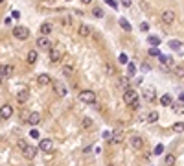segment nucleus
<instances>
[{
    "mask_svg": "<svg viewBox=\"0 0 184 166\" xmlns=\"http://www.w3.org/2000/svg\"><path fill=\"white\" fill-rule=\"evenodd\" d=\"M28 98H30V92H28V90H21V92L17 94V102H19V104H26Z\"/></svg>",
    "mask_w": 184,
    "mask_h": 166,
    "instance_id": "16",
    "label": "nucleus"
},
{
    "mask_svg": "<svg viewBox=\"0 0 184 166\" xmlns=\"http://www.w3.org/2000/svg\"><path fill=\"white\" fill-rule=\"evenodd\" d=\"M162 153H164V146L157 144V148H155V155H162Z\"/></svg>",
    "mask_w": 184,
    "mask_h": 166,
    "instance_id": "37",
    "label": "nucleus"
},
{
    "mask_svg": "<svg viewBox=\"0 0 184 166\" xmlns=\"http://www.w3.org/2000/svg\"><path fill=\"white\" fill-rule=\"evenodd\" d=\"M66 2H70V0H66Z\"/></svg>",
    "mask_w": 184,
    "mask_h": 166,
    "instance_id": "50",
    "label": "nucleus"
},
{
    "mask_svg": "<svg viewBox=\"0 0 184 166\" xmlns=\"http://www.w3.org/2000/svg\"><path fill=\"white\" fill-rule=\"evenodd\" d=\"M79 100L87 105L96 104V92H94V90H83L81 94H79Z\"/></svg>",
    "mask_w": 184,
    "mask_h": 166,
    "instance_id": "1",
    "label": "nucleus"
},
{
    "mask_svg": "<svg viewBox=\"0 0 184 166\" xmlns=\"http://www.w3.org/2000/svg\"><path fill=\"white\" fill-rule=\"evenodd\" d=\"M39 122H41V115H39V113H30V116H28V124L37 125Z\"/></svg>",
    "mask_w": 184,
    "mask_h": 166,
    "instance_id": "13",
    "label": "nucleus"
},
{
    "mask_svg": "<svg viewBox=\"0 0 184 166\" xmlns=\"http://www.w3.org/2000/svg\"><path fill=\"white\" fill-rule=\"evenodd\" d=\"M157 120H158V113H157V111H151V113L147 115V122L153 124V122H157Z\"/></svg>",
    "mask_w": 184,
    "mask_h": 166,
    "instance_id": "23",
    "label": "nucleus"
},
{
    "mask_svg": "<svg viewBox=\"0 0 184 166\" xmlns=\"http://www.w3.org/2000/svg\"><path fill=\"white\" fill-rule=\"evenodd\" d=\"M92 15H94V17H98V19H101V17H103V9H101V7H94V9H92Z\"/></svg>",
    "mask_w": 184,
    "mask_h": 166,
    "instance_id": "31",
    "label": "nucleus"
},
{
    "mask_svg": "<svg viewBox=\"0 0 184 166\" xmlns=\"http://www.w3.org/2000/svg\"><path fill=\"white\" fill-rule=\"evenodd\" d=\"M0 2H4V0H0Z\"/></svg>",
    "mask_w": 184,
    "mask_h": 166,
    "instance_id": "51",
    "label": "nucleus"
},
{
    "mask_svg": "<svg viewBox=\"0 0 184 166\" xmlns=\"http://www.w3.org/2000/svg\"><path fill=\"white\" fill-rule=\"evenodd\" d=\"M11 17H13V19H19V17H21V13H19V11H13V13H11Z\"/></svg>",
    "mask_w": 184,
    "mask_h": 166,
    "instance_id": "46",
    "label": "nucleus"
},
{
    "mask_svg": "<svg viewBox=\"0 0 184 166\" xmlns=\"http://www.w3.org/2000/svg\"><path fill=\"white\" fill-rule=\"evenodd\" d=\"M37 48H39V50H50V48H52L50 39H48L46 35H41V37L37 39Z\"/></svg>",
    "mask_w": 184,
    "mask_h": 166,
    "instance_id": "6",
    "label": "nucleus"
},
{
    "mask_svg": "<svg viewBox=\"0 0 184 166\" xmlns=\"http://www.w3.org/2000/svg\"><path fill=\"white\" fill-rule=\"evenodd\" d=\"M50 32H52V26H50V24H42L41 26V33L42 35H48Z\"/></svg>",
    "mask_w": 184,
    "mask_h": 166,
    "instance_id": "27",
    "label": "nucleus"
},
{
    "mask_svg": "<svg viewBox=\"0 0 184 166\" xmlns=\"http://www.w3.org/2000/svg\"><path fill=\"white\" fill-rule=\"evenodd\" d=\"M83 4H85V6H87V4H90V2H92V0H81Z\"/></svg>",
    "mask_w": 184,
    "mask_h": 166,
    "instance_id": "49",
    "label": "nucleus"
},
{
    "mask_svg": "<svg viewBox=\"0 0 184 166\" xmlns=\"http://www.w3.org/2000/svg\"><path fill=\"white\" fill-rule=\"evenodd\" d=\"M142 70H144V72H149V70H151V66H149V65H144Z\"/></svg>",
    "mask_w": 184,
    "mask_h": 166,
    "instance_id": "47",
    "label": "nucleus"
},
{
    "mask_svg": "<svg viewBox=\"0 0 184 166\" xmlns=\"http://www.w3.org/2000/svg\"><path fill=\"white\" fill-rule=\"evenodd\" d=\"M39 148H41L42 151H52L54 149V142L50 139H42L41 142H39Z\"/></svg>",
    "mask_w": 184,
    "mask_h": 166,
    "instance_id": "10",
    "label": "nucleus"
},
{
    "mask_svg": "<svg viewBox=\"0 0 184 166\" xmlns=\"http://www.w3.org/2000/svg\"><path fill=\"white\" fill-rule=\"evenodd\" d=\"M78 33H79L81 37H88V35H90V28H88L87 24H81L79 30H78Z\"/></svg>",
    "mask_w": 184,
    "mask_h": 166,
    "instance_id": "17",
    "label": "nucleus"
},
{
    "mask_svg": "<svg viewBox=\"0 0 184 166\" xmlns=\"http://www.w3.org/2000/svg\"><path fill=\"white\" fill-rule=\"evenodd\" d=\"M175 74L179 78H184V66H175Z\"/></svg>",
    "mask_w": 184,
    "mask_h": 166,
    "instance_id": "36",
    "label": "nucleus"
},
{
    "mask_svg": "<svg viewBox=\"0 0 184 166\" xmlns=\"http://www.w3.org/2000/svg\"><path fill=\"white\" fill-rule=\"evenodd\" d=\"M138 100V92L134 90V89H125V92H123V102L127 105H131L133 102H136Z\"/></svg>",
    "mask_w": 184,
    "mask_h": 166,
    "instance_id": "2",
    "label": "nucleus"
},
{
    "mask_svg": "<svg viewBox=\"0 0 184 166\" xmlns=\"http://www.w3.org/2000/svg\"><path fill=\"white\" fill-rule=\"evenodd\" d=\"M142 146H144V139H142V137L134 135V137L131 139V148H134V149H140Z\"/></svg>",
    "mask_w": 184,
    "mask_h": 166,
    "instance_id": "12",
    "label": "nucleus"
},
{
    "mask_svg": "<svg viewBox=\"0 0 184 166\" xmlns=\"http://www.w3.org/2000/svg\"><path fill=\"white\" fill-rule=\"evenodd\" d=\"M140 30H142V32H147V30H149V24H147V22H142V24H140Z\"/></svg>",
    "mask_w": 184,
    "mask_h": 166,
    "instance_id": "40",
    "label": "nucleus"
},
{
    "mask_svg": "<svg viewBox=\"0 0 184 166\" xmlns=\"http://www.w3.org/2000/svg\"><path fill=\"white\" fill-rule=\"evenodd\" d=\"M0 120H2V118H0Z\"/></svg>",
    "mask_w": 184,
    "mask_h": 166,
    "instance_id": "52",
    "label": "nucleus"
},
{
    "mask_svg": "<svg viewBox=\"0 0 184 166\" xmlns=\"http://www.w3.org/2000/svg\"><path fill=\"white\" fill-rule=\"evenodd\" d=\"M35 61H37V52H35V50H31V52L28 54V63H30V65H33Z\"/></svg>",
    "mask_w": 184,
    "mask_h": 166,
    "instance_id": "25",
    "label": "nucleus"
},
{
    "mask_svg": "<svg viewBox=\"0 0 184 166\" xmlns=\"http://www.w3.org/2000/svg\"><path fill=\"white\" fill-rule=\"evenodd\" d=\"M179 100H181V102H184V92H181V96H179Z\"/></svg>",
    "mask_w": 184,
    "mask_h": 166,
    "instance_id": "48",
    "label": "nucleus"
},
{
    "mask_svg": "<svg viewBox=\"0 0 184 166\" xmlns=\"http://www.w3.org/2000/svg\"><path fill=\"white\" fill-rule=\"evenodd\" d=\"M26 146H28V142H26V140H19V148H21V149H24Z\"/></svg>",
    "mask_w": 184,
    "mask_h": 166,
    "instance_id": "43",
    "label": "nucleus"
},
{
    "mask_svg": "<svg viewBox=\"0 0 184 166\" xmlns=\"http://www.w3.org/2000/svg\"><path fill=\"white\" fill-rule=\"evenodd\" d=\"M120 63H127V56H125V54L120 56Z\"/></svg>",
    "mask_w": 184,
    "mask_h": 166,
    "instance_id": "45",
    "label": "nucleus"
},
{
    "mask_svg": "<svg viewBox=\"0 0 184 166\" xmlns=\"http://www.w3.org/2000/svg\"><path fill=\"white\" fill-rule=\"evenodd\" d=\"M35 153H37V149H35L33 146H30V144L22 149V155H24L26 159H33V157H35Z\"/></svg>",
    "mask_w": 184,
    "mask_h": 166,
    "instance_id": "11",
    "label": "nucleus"
},
{
    "mask_svg": "<svg viewBox=\"0 0 184 166\" xmlns=\"http://www.w3.org/2000/svg\"><path fill=\"white\" fill-rule=\"evenodd\" d=\"M158 59H160V63H164V68H169V66L173 65V59H171V57H167V56H160Z\"/></svg>",
    "mask_w": 184,
    "mask_h": 166,
    "instance_id": "20",
    "label": "nucleus"
},
{
    "mask_svg": "<svg viewBox=\"0 0 184 166\" xmlns=\"http://www.w3.org/2000/svg\"><path fill=\"white\" fill-rule=\"evenodd\" d=\"M118 87H120V89H129V78H125V76L120 78V80H118Z\"/></svg>",
    "mask_w": 184,
    "mask_h": 166,
    "instance_id": "22",
    "label": "nucleus"
},
{
    "mask_svg": "<svg viewBox=\"0 0 184 166\" xmlns=\"http://www.w3.org/2000/svg\"><path fill=\"white\" fill-rule=\"evenodd\" d=\"M166 164H167V166L175 164V155H167V157H166Z\"/></svg>",
    "mask_w": 184,
    "mask_h": 166,
    "instance_id": "33",
    "label": "nucleus"
},
{
    "mask_svg": "<svg viewBox=\"0 0 184 166\" xmlns=\"http://www.w3.org/2000/svg\"><path fill=\"white\" fill-rule=\"evenodd\" d=\"M90 125H92V120H90V118H85V120H83V127H90Z\"/></svg>",
    "mask_w": 184,
    "mask_h": 166,
    "instance_id": "38",
    "label": "nucleus"
},
{
    "mask_svg": "<svg viewBox=\"0 0 184 166\" xmlns=\"http://www.w3.org/2000/svg\"><path fill=\"white\" fill-rule=\"evenodd\" d=\"M149 56H153V57H160L162 54H160V50H158L157 46H151V50H149Z\"/></svg>",
    "mask_w": 184,
    "mask_h": 166,
    "instance_id": "26",
    "label": "nucleus"
},
{
    "mask_svg": "<svg viewBox=\"0 0 184 166\" xmlns=\"http://www.w3.org/2000/svg\"><path fill=\"white\" fill-rule=\"evenodd\" d=\"M127 72H129V76H134V72H136V66H134L133 63H129V66H127Z\"/></svg>",
    "mask_w": 184,
    "mask_h": 166,
    "instance_id": "35",
    "label": "nucleus"
},
{
    "mask_svg": "<svg viewBox=\"0 0 184 166\" xmlns=\"http://www.w3.org/2000/svg\"><path fill=\"white\" fill-rule=\"evenodd\" d=\"M144 98H145L147 102H153V100H155V89H153V87H147V89L144 90Z\"/></svg>",
    "mask_w": 184,
    "mask_h": 166,
    "instance_id": "15",
    "label": "nucleus"
},
{
    "mask_svg": "<svg viewBox=\"0 0 184 166\" xmlns=\"http://www.w3.org/2000/svg\"><path fill=\"white\" fill-rule=\"evenodd\" d=\"M173 131H177V133H182V131H184V122H177V124L173 125Z\"/></svg>",
    "mask_w": 184,
    "mask_h": 166,
    "instance_id": "30",
    "label": "nucleus"
},
{
    "mask_svg": "<svg viewBox=\"0 0 184 166\" xmlns=\"http://www.w3.org/2000/svg\"><path fill=\"white\" fill-rule=\"evenodd\" d=\"M31 137H33V139H39V131H37V129H33V131H31Z\"/></svg>",
    "mask_w": 184,
    "mask_h": 166,
    "instance_id": "44",
    "label": "nucleus"
},
{
    "mask_svg": "<svg viewBox=\"0 0 184 166\" xmlns=\"http://www.w3.org/2000/svg\"><path fill=\"white\" fill-rule=\"evenodd\" d=\"M105 72H107L109 76H111V74H114V66H112L111 63H107V65H105Z\"/></svg>",
    "mask_w": 184,
    "mask_h": 166,
    "instance_id": "34",
    "label": "nucleus"
},
{
    "mask_svg": "<svg viewBox=\"0 0 184 166\" xmlns=\"http://www.w3.org/2000/svg\"><path fill=\"white\" fill-rule=\"evenodd\" d=\"M13 72H15L13 65H2L0 66V78H9V76H13Z\"/></svg>",
    "mask_w": 184,
    "mask_h": 166,
    "instance_id": "7",
    "label": "nucleus"
},
{
    "mask_svg": "<svg viewBox=\"0 0 184 166\" xmlns=\"http://www.w3.org/2000/svg\"><path fill=\"white\" fill-rule=\"evenodd\" d=\"M120 4H122L123 7H129V6H131L133 2H131V0H120Z\"/></svg>",
    "mask_w": 184,
    "mask_h": 166,
    "instance_id": "39",
    "label": "nucleus"
},
{
    "mask_svg": "<svg viewBox=\"0 0 184 166\" xmlns=\"http://www.w3.org/2000/svg\"><path fill=\"white\" fill-rule=\"evenodd\" d=\"M175 19H177V15H175V11H171V9H167V11L162 13V22H166V24H173Z\"/></svg>",
    "mask_w": 184,
    "mask_h": 166,
    "instance_id": "8",
    "label": "nucleus"
},
{
    "mask_svg": "<svg viewBox=\"0 0 184 166\" xmlns=\"http://www.w3.org/2000/svg\"><path fill=\"white\" fill-rule=\"evenodd\" d=\"M120 26H122V28L125 30V32H131V30H133V28H131V24H129V21H127V19H120Z\"/></svg>",
    "mask_w": 184,
    "mask_h": 166,
    "instance_id": "24",
    "label": "nucleus"
},
{
    "mask_svg": "<svg viewBox=\"0 0 184 166\" xmlns=\"http://www.w3.org/2000/svg\"><path fill=\"white\" fill-rule=\"evenodd\" d=\"M11 115H13V107H11L9 104H6V105H2V107H0V118H2V120L11 118Z\"/></svg>",
    "mask_w": 184,
    "mask_h": 166,
    "instance_id": "5",
    "label": "nucleus"
},
{
    "mask_svg": "<svg viewBox=\"0 0 184 166\" xmlns=\"http://www.w3.org/2000/svg\"><path fill=\"white\" fill-rule=\"evenodd\" d=\"M160 104H162L164 107H171L173 100H171V96H169V94H164L162 98H160Z\"/></svg>",
    "mask_w": 184,
    "mask_h": 166,
    "instance_id": "19",
    "label": "nucleus"
},
{
    "mask_svg": "<svg viewBox=\"0 0 184 166\" xmlns=\"http://www.w3.org/2000/svg\"><path fill=\"white\" fill-rule=\"evenodd\" d=\"M13 35H15L19 41H24V39H28V37H30V30H28V28H24V26H15Z\"/></svg>",
    "mask_w": 184,
    "mask_h": 166,
    "instance_id": "3",
    "label": "nucleus"
},
{
    "mask_svg": "<svg viewBox=\"0 0 184 166\" xmlns=\"http://www.w3.org/2000/svg\"><path fill=\"white\" fill-rule=\"evenodd\" d=\"M129 107H131V109H138V107H140V102L136 100V102H133V104L129 105Z\"/></svg>",
    "mask_w": 184,
    "mask_h": 166,
    "instance_id": "41",
    "label": "nucleus"
},
{
    "mask_svg": "<svg viewBox=\"0 0 184 166\" xmlns=\"http://www.w3.org/2000/svg\"><path fill=\"white\" fill-rule=\"evenodd\" d=\"M61 57H63L61 46H52V48H50V61H52V63H57Z\"/></svg>",
    "mask_w": 184,
    "mask_h": 166,
    "instance_id": "4",
    "label": "nucleus"
},
{
    "mask_svg": "<svg viewBox=\"0 0 184 166\" xmlns=\"http://www.w3.org/2000/svg\"><path fill=\"white\" fill-rule=\"evenodd\" d=\"M181 46H182V42H181V41H175V39H173V41H169V48H173V50H179Z\"/></svg>",
    "mask_w": 184,
    "mask_h": 166,
    "instance_id": "29",
    "label": "nucleus"
},
{
    "mask_svg": "<svg viewBox=\"0 0 184 166\" xmlns=\"http://www.w3.org/2000/svg\"><path fill=\"white\" fill-rule=\"evenodd\" d=\"M54 89H55V92H57L59 96H66V87H64L61 81H55V83H54Z\"/></svg>",
    "mask_w": 184,
    "mask_h": 166,
    "instance_id": "14",
    "label": "nucleus"
},
{
    "mask_svg": "<svg viewBox=\"0 0 184 166\" xmlns=\"http://www.w3.org/2000/svg\"><path fill=\"white\" fill-rule=\"evenodd\" d=\"M171 109H173L175 113H184V107L179 105V104H171Z\"/></svg>",
    "mask_w": 184,
    "mask_h": 166,
    "instance_id": "32",
    "label": "nucleus"
},
{
    "mask_svg": "<svg viewBox=\"0 0 184 166\" xmlns=\"http://www.w3.org/2000/svg\"><path fill=\"white\" fill-rule=\"evenodd\" d=\"M122 140H123V131L116 129V131L111 133V142H112V144H120Z\"/></svg>",
    "mask_w": 184,
    "mask_h": 166,
    "instance_id": "9",
    "label": "nucleus"
},
{
    "mask_svg": "<svg viewBox=\"0 0 184 166\" xmlns=\"http://www.w3.org/2000/svg\"><path fill=\"white\" fill-rule=\"evenodd\" d=\"M39 83H41V85H50V83H52V78H50L48 74H41V76H39Z\"/></svg>",
    "mask_w": 184,
    "mask_h": 166,
    "instance_id": "21",
    "label": "nucleus"
},
{
    "mask_svg": "<svg viewBox=\"0 0 184 166\" xmlns=\"http://www.w3.org/2000/svg\"><path fill=\"white\" fill-rule=\"evenodd\" d=\"M63 72H64L66 76H72V74H74V65H66V66L63 68Z\"/></svg>",
    "mask_w": 184,
    "mask_h": 166,
    "instance_id": "28",
    "label": "nucleus"
},
{
    "mask_svg": "<svg viewBox=\"0 0 184 166\" xmlns=\"http://www.w3.org/2000/svg\"><path fill=\"white\" fill-rule=\"evenodd\" d=\"M147 42H149L151 46H158V44L162 42V39H160L158 35H149V37H147Z\"/></svg>",
    "mask_w": 184,
    "mask_h": 166,
    "instance_id": "18",
    "label": "nucleus"
},
{
    "mask_svg": "<svg viewBox=\"0 0 184 166\" xmlns=\"http://www.w3.org/2000/svg\"><path fill=\"white\" fill-rule=\"evenodd\" d=\"M105 2H107V4H109V6H111V7H118V4H116V2H114V0H105Z\"/></svg>",
    "mask_w": 184,
    "mask_h": 166,
    "instance_id": "42",
    "label": "nucleus"
}]
</instances>
